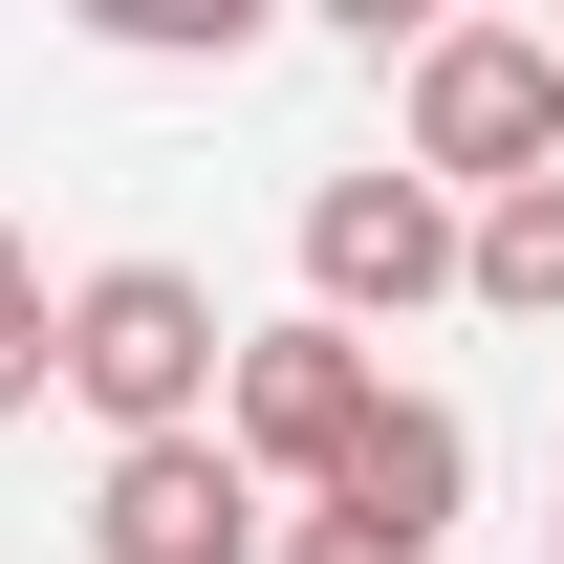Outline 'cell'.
Returning <instances> with one entry per match:
<instances>
[{
    "label": "cell",
    "instance_id": "cell-11",
    "mask_svg": "<svg viewBox=\"0 0 564 564\" xmlns=\"http://www.w3.org/2000/svg\"><path fill=\"white\" fill-rule=\"evenodd\" d=\"M543 543H564V521H543Z\"/></svg>",
    "mask_w": 564,
    "mask_h": 564
},
{
    "label": "cell",
    "instance_id": "cell-1",
    "mask_svg": "<svg viewBox=\"0 0 564 564\" xmlns=\"http://www.w3.org/2000/svg\"><path fill=\"white\" fill-rule=\"evenodd\" d=\"M217 369H239V326H217L196 261H87V282H66V391L109 413V456L217 434Z\"/></svg>",
    "mask_w": 564,
    "mask_h": 564
},
{
    "label": "cell",
    "instance_id": "cell-5",
    "mask_svg": "<svg viewBox=\"0 0 564 564\" xmlns=\"http://www.w3.org/2000/svg\"><path fill=\"white\" fill-rule=\"evenodd\" d=\"M87 564H261V478L217 434H152V456L87 478Z\"/></svg>",
    "mask_w": 564,
    "mask_h": 564
},
{
    "label": "cell",
    "instance_id": "cell-2",
    "mask_svg": "<svg viewBox=\"0 0 564 564\" xmlns=\"http://www.w3.org/2000/svg\"><path fill=\"white\" fill-rule=\"evenodd\" d=\"M413 174L434 196H543L564 174V44L543 22H413Z\"/></svg>",
    "mask_w": 564,
    "mask_h": 564
},
{
    "label": "cell",
    "instance_id": "cell-10",
    "mask_svg": "<svg viewBox=\"0 0 564 564\" xmlns=\"http://www.w3.org/2000/svg\"><path fill=\"white\" fill-rule=\"evenodd\" d=\"M261 564H434V543H391V521H348V499H304V521H282Z\"/></svg>",
    "mask_w": 564,
    "mask_h": 564
},
{
    "label": "cell",
    "instance_id": "cell-8",
    "mask_svg": "<svg viewBox=\"0 0 564 564\" xmlns=\"http://www.w3.org/2000/svg\"><path fill=\"white\" fill-rule=\"evenodd\" d=\"M44 391H66V304H44V261L0 239V413H44Z\"/></svg>",
    "mask_w": 564,
    "mask_h": 564
},
{
    "label": "cell",
    "instance_id": "cell-9",
    "mask_svg": "<svg viewBox=\"0 0 564 564\" xmlns=\"http://www.w3.org/2000/svg\"><path fill=\"white\" fill-rule=\"evenodd\" d=\"M87 22H109V44H152V66H196V44L239 66V44H261V0H87Z\"/></svg>",
    "mask_w": 564,
    "mask_h": 564
},
{
    "label": "cell",
    "instance_id": "cell-4",
    "mask_svg": "<svg viewBox=\"0 0 564 564\" xmlns=\"http://www.w3.org/2000/svg\"><path fill=\"white\" fill-rule=\"evenodd\" d=\"M456 261H478V217L434 174H326L304 196V304L326 326H413V304H456Z\"/></svg>",
    "mask_w": 564,
    "mask_h": 564
},
{
    "label": "cell",
    "instance_id": "cell-7",
    "mask_svg": "<svg viewBox=\"0 0 564 564\" xmlns=\"http://www.w3.org/2000/svg\"><path fill=\"white\" fill-rule=\"evenodd\" d=\"M456 304H499V326H564V174H543V196H478V261H456Z\"/></svg>",
    "mask_w": 564,
    "mask_h": 564
},
{
    "label": "cell",
    "instance_id": "cell-3",
    "mask_svg": "<svg viewBox=\"0 0 564 564\" xmlns=\"http://www.w3.org/2000/svg\"><path fill=\"white\" fill-rule=\"evenodd\" d=\"M391 413V369H369V326H326V304H304V326H239V369H217V456H239V478H348V434Z\"/></svg>",
    "mask_w": 564,
    "mask_h": 564
},
{
    "label": "cell",
    "instance_id": "cell-6",
    "mask_svg": "<svg viewBox=\"0 0 564 564\" xmlns=\"http://www.w3.org/2000/svg\"><path fill=\"white\" fill-rule=\"evenodd\" d=\"M456 478H478V434L434 413V391H391V413L348 434V478H326V499H348V521H391V543H434V521H456Z\"/></svg>",
    "mask_w": 564,
    "mask_h": 564
}]
</instances>
